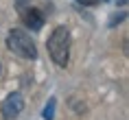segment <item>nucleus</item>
I'll list each match as a JSON object with an SVG mask.
<instances>
[{
	"label": "nucleus",
	"instance_id": "obj_1",
	"mask_svg": "<svg viewBox=\"0 0 129 120\" xmlns=\"http://www.w3.org/2000/svg\"><path fill=\"white\" fill-rule=\"evenodd\" d=\"M70 46H72V35L66 26H57L48 37V55L59 68L68 66L70 59Z\"/></svg>",
	"mask_w": 129,
	"mask_h": 120
},
{
	"label": "nucleus",
	"instance_id": "obj_2",
	"mask_svg": "<svg viewBox=\"0 0 129 120\" xmlns=\"http://www.w3.org/2000/svg\"><path fill=\"white\" fill-rule=\"evenodd\" d=\"M7 46H9V50L13 55H18L22 59H37V46H35L33 37H31L26 31H22V28L9 31Z\"/></svg>",
	"mask_w": 129,
	"mask_h": 120
},
{
	"label": "nucleus",
	"instance_id": "obj_3",
	"mask_svg": "<svg viewBox=\"0 0 129 120\" xmlns=\"http://www.w3.org/2000/svg\"><path fill=\"white\" fill-rule=\"evenodd\" d=\"M24 109V98H22L20 92H11L7 98L2 100V105H0V113H2V118L5 120H13L18 118Z\"/></svg>",
	"mask_w": 129,
	"mask_h": 120
},
{
	"label": "nucleus",
	"instance_id": "obj_4",
	"mask_svg": "<svg viewBox=\"0 0 129 120\" xmlns=\"http://www.w3.org/2000/svg\"><path fill=\"white\" fill-rule=\"evenodd\" d=\"M20 20L24 22V26L31 28V31H40V28L44 26V15H42L40 9H35V7L22 9L20 11Z\"/></svg>",
	"mask_w": 129,
	"mask_h": 120
},
{
	"label": "nucleus",
	"instance_id": "obj_5",
	"mask_svg": "<svg viewBox=\"0 0 129 120\" xmlns=\"http://www.w3.org/2000/svg\"><path fill=\"white\" fill-rule=\"evenodd\" d=\"M44 118H46V120H53V118H55V98L48 100L46 109H44Z\"/></svg>",
	"mask_w": 129,
	"mask_h": 120
},
{
	"label": "nucleus",
	"instance_id": "obj_6",
	"mask_svg": "<svg viewBox=\"0 0 129 120\" xmlns=\"http://www.w3.org/2000/svg\"><path fill=\"white\" fill-rule=\"evenodd\" d=\"M79 5H85V7H94V5H99V0H79Z\"/></svg>",
	"mask_w": 129,
	"mask_h": 120
}]
</instances>
